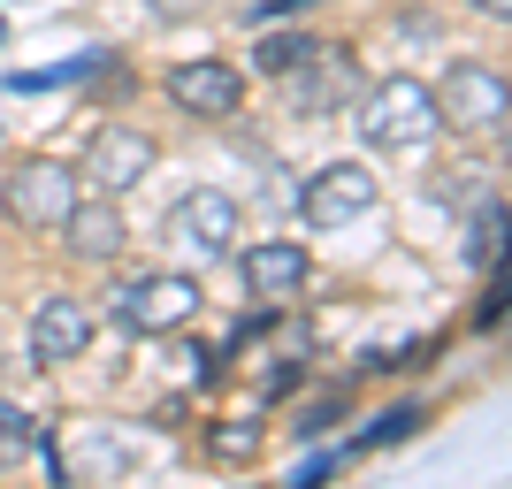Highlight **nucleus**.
Segmentation results:
<instances>
[{
  "label": "nucleus",
  "mask_w": 512,
  "mask_h": 489,
  "mask_svg": "<svg viewBox=\"0 0 512 489\" xmlns=\"http://www.w3.org/2000/svg\"><path fill=\"white\" fill-rule=\"evenodd\" d=\"M360 138L375 153H421L436 130H444V115H436V85H421V77H383V85L360 92Z\"/></svg>",
  "instance_id": "nucleus-1"
},
{
  "label": "nucleus",
  "mask_w": 512,
  "mask_h": 489,
  "mask_svg": "<svg viewBox=\"0 0 512 489\" xmlns=\"http://www.w3.org/2000/svg\"><path fill=\"white\" fill-rule=\"evenodd\" d=\"M436 115L444 130H467V138H505L512 115V85L497 62H451L444 85H436Z\"/></svg>",
  "instance_id": "nucleus-2"
},
{
  "label": "nucleus",
  "mask_w": 512,
  "mask_h": 489,
  "mask_svg": "<svg viewBox=\"0 0 512 489\" xmlns=\"http://www.w3.org/2000/svg\"><path fill=\"white\" fill-rule=\"evenodd\" d=\"M276 85L291 100V115H344V107L360 100V62L344 46H314L299 69H283Z\"/></svg>",
  "instance_id": "nucleus-3"
},
{
  "label": "nucleus",
  "mask_w": 512,
  "mask_h": 489,
  "mask_svg": "<svg viewBox=\"0 0 512 489\" xmlns=\"http://www.w3.org/2000/svg\"><path fill=\"white\" fill-rule=\"evenodd\" d=\"M375 199H383L375 169H360V161H329V169L306 176V192H299V222H306V230H344V222H360Z\"/></svg>",
  "instance_id": "nucleus-4"
},
{
  "label": "nucleus",
  "mask_w": 512,
  "mask_h": 489,
  "mask_svg": "<svg viewBox=\"0 0 512 489\" xmlns=\"http://www.w3.org/2000/svg\"><path fill=\"white\" fill-rule=\"evenodd\" d=\"M199 314V276H138L115 291V321L138 337H176Z\"/></svg>",
  "instance_id": "nucleus-5"
},
{
  "label": "nucleus",
  "mask_w": 512,
  "mask_h": 489,
  "mask_svg": "<svg viewBox=\"0 0 512 489\" xmlns=\"http://www.w3.org/2000/svg\"><path fill=\"white\" fill-rule=\"evenodd\" d=\"M0 207H8V222H23V230H62V214L77 207V169H62L54 153H39V161H23V169L8 176Z\"/></svg>",
  "instance_id": "nucleus-6"
},
{
  "label": "nucleus",
  "mask_w": 512,
  "mask_h": 489,
  "mask_svg": "<svg viewBox=\"0 0 512 489\" xmlns=\"http://www.w3.org/2000/svg\"><path fill=\"white\" fill-rule=\"evenodd\" d=\"M169 100L184 107V115H199V123H230V115H245V77H237L230 62L199 54V62L169 69Z\"/></svg>",
  "instance_id": "nucleus-7"
},
{
  "label": "nucleus",
  "mask_w": 512,
  "mask_h": 489,
  "mask_svg": "<svg viewBox=\"0 0 512 489\" xmlns=\"http://www.w3.org/2000/svg\"><path fill=\"white\" fill-rule=\"evenodd\" d=\"M169 237H184L199 260H222L237 245V199L214 192V184H199V192H184L169 207Z\"/></svg>",
  "instance_id": "nucleus-8"
},
{
  "label": "nucleus",
  "mask_w": 512,
  "mask_h": 489,
  "mask_svg": "<svg viewBox=\"0 0 512 489\" xmlns=\"http://www.w3.org/2000/svg\"><path fill=\"white\" fill-rule=\"evenodd\" d=\"M237 276H245V291H253V298L283 306V298H299V283L314 276V260H306L299 237H260V245L237 253Z\"/></svg>",
  "instance_id": "nucleus-9"
},
{
  "label": "nucleus",
  "mask_w": 512,
  "mask_h": 489,
  "mask_svg": "<svg viewBox=\"0 0 512 489\" xmlns=\"http://www.w3.org/2000/svg\"><path fill=\"white\" fill-rule=\"evenodd\" d=\"M85 344H92V306L85 298H39V314H31V360L39 367H62V360H85Z\"/></svg>",
  "instance_id": "nucleus-10"
},
{
  "label": "nucleus",
  "mask_w": 512,
  "mask_h": 489,
  "mask_svg": "<svg viewBox=\"0 0 512 489\" xmlns=\"http://www.w3.org/2000/svg\"><path fill=\"white\" fill-rule=\"evenodd\" d=\"M85 176L100 184V192H130V184H146V176H153V138H146V130L107 123L100 138H92V153H85Z\"/></svg>",
  "instance_id": "nucleus-11"
},
{
  "label": "nucleus",
  "mask_w": 512,
  "mask_h": 489,
  "mask_svg": "<svg viewBox=\"0 0 512 489\" xmlns=\"http://www.w3.org/2000/svg\"><path fill=\"white\" fill-rule=\"evenodd\" d=\"M62 245L77 260H115L130 245V222H123V207H115V192H100V199H85L77 192V207L62 214Z\"/></svg>",
  "instance_id": "nucleus-12"
},
{
  "label": "nucleus",
  "mask_w": 512,
  "mask_h": 489,
  "mask_svg": "<svg viewBox=\"0 0 512 489\" xmlns=\"http://www.w3.org/2000/svg\"><path fill=\"white\" fill-rule=\"evenodd\" d=\"M497 253H505V199L490 192V199H482V214L467 222V268H474V276H490Z\"/></svg>",
  "instance_id": "nucleus-13"
},
{
  "label": "nucleus",
  "mask_w": 512,
  "mask_h": 489,
  "mask_svg": "<svg viewBox=\"0 0 512 489\" xmlns=\"http://www.w3.org/2000/svg\"><path fill=\"white\" fill-rule=\"evenodd\" d=\"M421 421H428V413H421V405L406 398V405H390V413H383L375 428H360V436H352L344 451H352V459H360V451H390V444H406V436H413Z\"/></svg>",
  "instance_id": "nucleus-14"
},
{
  "label": "nucleus",
  "mask_w": 512,
  "mask_h": 489,
  "mask_svg": "<svg viewBox=\"0 0 512 489\" xmlns=\"http://www.w3.org/2000/svg\"><path fill=\"white\" fill-rule=\"evenodd\" d=\"M314 46L321 39H306V31H268V39L253 46V69H260V77H283V69H299Z\"/></svg>",
  "instance_id": "nucleus-15"
},
{
  "label": "nucleus",
  "mask_w": 512,
  "mask_h": 489,
  "mask_svg": "<svg viewBox=\"0 0 512 489\" xmlns=\"http://www.w3.org/2000/svg\"><path fill=\"white\" fill-rule=\"evenodd\" d=\"M207 451L222 459V467H230V459H260V421H214Z\"/></svg>",
  "instance_id": "nucleus-16"
},
{
  "label": "nucleus",
  "mask_w": 512,
  "mask_h": 489,
  "mask_svg": "<svg viewBox=\"0 0 512 489\" xmlns=\"http://www.w3.org/2000/svg\"><path fill=\"white\" fill-rule=\"evenodd\" d=\"M107 54H77V62H54V69H23L16 92H46V85H77V77H100Z\"/></svg>",
  "instance_id": "nucleus-17"
},
{
  "label": "nucleus",
  "mask_w": 512,
  "mask_h": 489,
  "mask_svg": "<svg viewBox=\"0 0 512 489\" xmlns=\"http://www.w3.org/2000/svg\"><path fill=\"white\" fill-rule=\"evenodd\" d=\"M337 421H344V390H337V398H314V405H299V436H329Z\"/></svg>",
  "instance_id": "nucleus-18"
},
{
  "label": "nucleus",
  "mask_w": 512,
  "mask_h": 489,
  "mask_svg": "<svg viewBox=\"0 0 512 489\" xmlns=\"http://www.w3.org/2000/svg\"><path fill=\"white\" fill-rule=\"evenodd\" d=\"M497 314H505V298H497V283L482 291V306H474V329H497Z\"/></svg>",
  "instance_id": "nucleus-19"
},
{
  "label": "nucleus",
  "mask_w": 512,
  "mask_h": 489,
  "mask_svg": "<svg viewBox=\"0 0 512 489\" xmlns=\"http://www.w3.org/2000/svg\"><path fill=\"white\" fill-rule=\"evenodd\" d=\"M299 8H314V0H260L253 23H268V16H299Z\"/></svg>",
  "instance_id": "nucleus-20"
},
{
  "label": "nucleus",
  "mask_w": 512,
  "mask_h": 489,
  "mask_svg": "<svg viewBox=\"0 0 512 489\" xmlns=\"http://www.w3.org/2000/svg\"><path fill=\"white\" fill-rule=\"evenodd\" d=\"M153 16H199V0H153Z\"/></svg>",
  "instance_id": "nucleus-21"
},
{
  "label": "nucleus",
  "mask_w": 512,
  "mask_h": 489,
  "mask_svg": "<svg viewBox=\"0 0 512 489\" xmlns=\"http://www.w3.org/2000/svg\"><path fill=\"white\" fill-rule=\"evenodd\" d=\"M474 8H482L490 23H505V16H512V0H474Z\"/></svg>",
  "instance_id": "nucleus-22"
}]
</instances>
